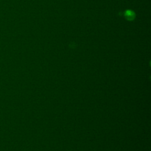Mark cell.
Here are the masks:
<instances>
[{
    "label": "cell",
    "mask_w": 151,
    "mask_h": 151,
    "mask_svg": "<svg viewBox=\"0 0 151 151\" xmlns=\"http://www.w3.org/2000/svg\"><path fill=\"white\" fill-rule=\"evenodd\" d=\"M124 17L128 21H133L136 18V14L132 10L127 9L124 12Z\"/></svg>",
    "instance_id": "cell-1"
}]
</instances>
